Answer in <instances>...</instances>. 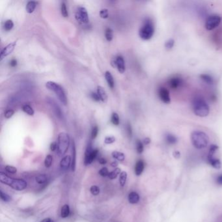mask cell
<instances>
[{
	"mask_svg": "<svg viewBox=\"0 0 222 222\" xmlns=\"http://www.w3.org/2000/svg\"><path fill=\"white\" fill-rule=\"evenodd\" d=\"M10 65L12 67H15L16 66H17V59H12V60L10 61Z\"/></svg>",
	"mask_w": 222,
	"mask_h": 222,
	"instance_id": "obj_50",
	"label": "cell"
},
{
	"mask_svg": "<svg viewBox=\"0 0 222 222\" xmlns=\"http://www.w3.org/2000/svg\"><path fill=\"white\" fill-rule=\"evenodd\" d=\"M115 141H116V137H113V136L106 137L105 140H104V143L107 145L112 144V143H114Z\"/></svg>",
	"mask_w": 222,
	"mask_h": 222,
	"instance_id": "obj_43",
	"label": "cell"
},
{
	"mask_svg": "<svg viewBox=\"0 0 222 222\" xmlns=\"http://www.w3.org/2000/svg\"><path fill=\"white\" fill-rule=\"evenodd\" d=\"M208 162L214 168L220 169L221 168V161L219 159H217V158H215L214 156H208Z\"/></svg>",
	"mask_w": 222,
	"mask_h": 222,
	"instance_id": "obj_15",
	"label": "cell"
},
{
	"mask_svg": "<svg viewBox=\"0 0 222 222\" xmlns=\"http://www.w3.org/2000/svg\"><path fill=\"white\" fill-rule=\"evenodd\" d=\"M91 98H92V99H93V100L94 101H97V102H98L100 100V97H99L98 94L97 93H92L91 94Z\"/></svg>",
	"mask_w": 222,
	"mask_h": 222,
	"instance_id": "obj_47",
	"label": "cell"
},
{
	"mask_svg": "<svg viewBox=\"0 0 222 222\" xmlns=\"http://www.w3.org/2000/svg\"><path fill=\"white\" fill-rule=\"evenodd\" d=\"M218 146L216 145H211V146H210V149H209V153H208V156H214V154H215L216 150L218 149Z\"/></svg>",
	"mask_w": 222,
	"mask_h": 222,
	"instance_id": "obj_39",
	"label": "cell"
},
{
	"mask_svg": "<svg viewBox=\"0 0 222 222\" xmlns=\"http://www.w3.org/2000/svg\"><path fill=\"white\" fill-rule=\"evenodd\" d=\"M0 196H1V199L2 201H5V202H9L11 200V197L8 195V194L3 192L2 191H1V194H0Z\"/></svg>",
	"mask_w": 222,
	"mask_h": 222,
	"instance_id": "obj_40",
	"label": "cell"
},
{
	"mask_svg": "<svg viewBox=\"0 0 222 222\" xmlns=\"http://www.w3.org/2000/svg\"><path fill=\"white\" fill-rule=\"evenodd\" d=\"M98 162L101 165H104L107 163V160L105 159V158H100V159L98 160Z\"/></svg>",
	"mask_w": 222,
	"mask_h": 222,
	"instance_id": "obj_52",
	"label": "cell"
},
{
	"mask_svg": "<svg viewBox=\"0 0 222 222\" xmlns=\"http://www.w3.org/2000/svg\"><path fill=\"white\" fill-rule=\"evenodd\" d=\"M90 192L93 196H98L100 193V188L97 186H92L90 188Z\"/></svg>",
	"mask_w": 222,
	"mask_h": 222,
	"instance_id": "obj_38",
	"label": "cell"
},
{
	"mask_svg": "<svg viewBox=\"0 0 222 222\" xmlns=\"http://www.w3.org/2000/svg\"><path fill=\"white\" fill-rule=\"evenodd\" d=\"M0 181L2 183L9 186L12 188L17 191L23 190L26 188L27 186V182L24 180L10 177L3 172L0 173Z\"/></svg>",
	"mask_w": 222,
	"mask_h": 222,
	"instance_id": "obj_1",
	"label": "cell"
},
{
	"mask_svg": "<svg viewBox=\"0 0 222 222\" xmlns=\"http://www.w3.org/2000/svg\"><path fill=\"white\" fill-rule=\"evenodd\" d=\"M97 94H98L102 102H106L108 101V94H107L105 89L102 86L97 87Z\"/></svg>",
	"mask_w": 222,
	"mask_h": 222,
	"instance_id": "obj_17",
	"label": "cell"
},
{
	"mask_svg": "<svg viewBox=\"0 0 222 222\" xmlns=\"http://www.w3.org/2000/svg\"><path fill=\"white\" fill-rule=\"evenodd\" d=\"M75 18L76 20L82 22L84 23H87L89 22V16L88 11L84 7H79L78 10L75 14Z\"/></svg>",
	"mask_w": 222,
	"mask_h": 222,
	"instance_id": "obj_10",
	"label": "cell"
},
{
	"mask_svg": "<svg viewBox=\"0 0 222 222\" xmlns=\"http://www.w3.org/2000/svg\"><path fill=\"white\" fill-rule=\"evenodd\" d=\"M46 87L48 89H49L54 92L56 94L58 97L59 100L62 103L63 105L66 106L67 104V97L65 94L64 89L62 87L59 85L57 83L52 81H49L46 82Z\"/></svg>",
	"mask_w": 222,
	"mask_h": 222,
	"instance_id": "obj_5",
	"label": "cell"
},
{
	"mask_svg": "<svg viewBox=\"0 0 222 222\" xmlns=\"http://www.w3.org/2000/svg\"><path fill=\"white\" fill-rule=\"evenodd\" d=\"M112 122L116 126H118L120 124L119 117L117 113H113L112 116Z\"/></svg>",
	"mask_w": 222,
	"mask_h": 222,
	"instance_id": "obj_32",
	"label": "cell"
},
{
	"mask_svg": "<svg viewBox=\"0 0 222 222\" xmlns=\"http://www.w3.org/2000/svg\"><path fill=\"white\" fill-rule=\"evenodd\" d=\"M191 141L194 147L197 149H202L208 145L209 137L204 132L195 130L191 134Z\"/></svg>",
	"mask_w": 222,
	"mask_h": 222,
	"instance_id": "obj_2",
	"label": "cell"
},
{
	"mask_svg": "<svg viewBox=\"0 0 222 222\" xmlns=\"http://www.w3.org/2000/svg\"><path fill=\"white\" fill-rule=\"evenodd\" d=\"M70 214V208L68 205H65L63 206L61 208V216L63 218H66L68 217Z\"/></svg>",
	"mask_w": 222,
	"mask_h": 222,
	"instance_id": "obj_25",
	"label": "cell"
},
{
	"mask_svg": "<svg viewBox=\"0 0 222 222\" xmlns=\"http://www.w3.org/2000/svg\"><path fill=\"white\" fill-rule=\"evenodd\" d=\"M136 150L137 153L139 154H141L143 152V143L140 140H137L136 141Z\"/></svg>",
	"mask_w": 222,
	"mask_h": 222,
	"instance_id": "obj_37",
	"label": "cell"
},
{
	"mask_svg": "<svg viewBox=\"0 0 222 222\" xmlns=\"http://www.w3.org/2000/svg\"><path fill=\"white\" fill-rule=\"evenodd\" d=\"M76 145L74 141H72V170L74 171L76 169Z\"/></svg>",
	"mask_w": 222,
	"mask_h": 222,
	"instance_id": "obj_18",
	"label": "cell"
},
{
	"mask_svg": "<svg viewBox=\"0 0 222 222\" xmlns=\"http://www.w3.org/2000/svg\"><path fill=\"white\" fill-rule=\"evenodd\" d=\"M14 113V111L13 109H8L5 112L4 116H5L6 119H9L11 117H13Z\"/></svg>",
	"mask_w": 222,
	"mask_h": 222,
	"instance_id": "obj_46",
	"label": "cell"
},
{
	"mask_svg": "<svg viewBox=\"0 0 222 222\" xmlns=\"http://www.w3.org/2000/svg\"><path fill=\"white\" fill-rule=\"evenodd\" d=\"M158 96L160 100L165 104H169L171 102V97H170L169 91L164 87H161L158 89Z\"/></svg>",
	"mask_w": 222,
	"mask_h": 222,
	"instance_id": "obj_12",
	"label": "cell"
},
{
	"mask_svg": "<svg viewBox=\"0 0 222 222\" xmlns=\"http://www.w3.org/2000/svg\"><path fill=\"white\" fill-rule=\"evenodd\" d=\"M192 109L194 114L200 117H207L210 113L209 106L202 98L194 99L192 103Z\"/></svg>",
	"mask_w": 222,
	"mask_h": 222,
	"instance_id": "obj_3",
	"label": "cell"
},
{
	"mask_svg": "<svg viewBox=\"0 0 222 222\" xmlns=\"http://www.w3.org/2000/svg\"><path fill=\"white\" fill-rule=\"evenodd\" d=\"M221 22V17L218 14L210 16L205 22V27L208 31H212L218 26Z\"/></svg>",
	"mask_w": 222,
	"mask_h": 222,
	"instance_id": "obj_7",
	"label": "cell"
},
{
	"mask_svg": "<svg viewBox=\"0 0 222 222\" xmlns=\"http://www.w3.org/2000/svg\"><path fill=\"white\" fill-rule=\"evenodd\" d=\"M168 85L172 89H177L183 84V80L180 76H174L168 80Z\"/></svg>",
	"mask_w": 222,
	"mask_h": 222,
	"instance_id": "obj_13",
	"label": "cell"
},
{
	"mask_svg": "<svg viewBox=\"0 0 222 222\" xmlns=\"http://www.w3.org/2000/svg\"><path fill=\"white\" fill-rule=\"evenodd\" d=\"M50 150L51 151H55V150H57V143L52 142L50 145Z\"/></svg>",
	"mask_w": 222,
	"mask_h": 222,
	"instance_id": "obj_48",
	"label": "cell"
},
{
	"mask_svg": "<svg viewBox=\"0 0 222 222\" xmlns=\"http://www.w3.org/2000/svg\"><path fill=\"white\" fill-rule=\"evenodd\" d=\"M200 78L205 83L208 85H213L214 83V80L212 76L208 74H202L200 75Z\"/></svg>",
	"mask_w": 222,
	"mask_h": 222,
	"instance_id": "obj_20",
	"label": "cell"
},
{
	"mask_svg": "<svg viewBox=\"0 0 222 222\" xmlns=\"http://www.w3.org/2000/svg\"><path fill=\"white\" fill-rule=\"evenodd\" d=\"M99 174L102 176V177H106V176H108L109 175V171H108V169L107 168H102L100 171H99Z\"/></svg>",
	"mask_w": 222,
	"mask_h": 222,
	"instance_id": "obj_44",
	"label": "cell"
},
{
	"mask_svg": "<svg viewBox=\"0 0 222 222\" xmlns=\"http://www.w3.org/2000/svg\"><path fill=\"white\" fill-rule=\"evenodd\" d=\"M16 45H17V41H14L13 42L10 43V44L4 48L2 50L1 54H0V59H1V61H2L4 58L13 52L15 48Z\"/></svg>",
	"mask_w": 222,
	"mask_h": 222,
	"instance_id": "obj_14",
	"label": "cell"
},
{
	"mask_svg": "<svg viewBox=\"0 0 222 222\" xmlns=\"http://www.w3.org/2000/svg\"><path fill=\"white\" fill-rule=\"evenodd\" d=\"M22 110L26 113H27V115H29V116H33L34 115V113H35L33 109L31 108V107L29 105H27V104L23 106Z\"/></svg>",
	"mask_w": 222,
	"mask_h": 222,
	"instance_id": "obj_28",
	"label": "cell"
},
{
	"mask_svg": "<svg viewBox=\"0 0 222 222\" xmlns=\"http://www.w3.org/2000/svg\"><path fill=\"white\" fill-rule=\"evenodd\" d=\"M154 33V26L151 20L146 19L143 25L140 28L139 31V35L141 39L144 41L150 40Z\"/></svg>",
	"mask_w": 222,
	"mask_h": 222,
	"instance_id": "obj_4",
	"label": "cell"
},
{
	"mask_svg": "<svg viewBox=\"0 0 222 222\" xmlns=\"http://www.w3.org/2000/svg\"><path fill=\"white\" fill-rule=\"evenodd\" d=\"M145 168V163L144 162L140 160L136 162V166H135V173L137 176H140L143 171Z\"/></svg>",
	"mask_w": 222,
	"mask_h": 222,
	"instance_id": "obj_16",
	"label": "cell"
},
{
	"mask_svg": "<svg viewBox=\"0 0 222 222\" xmlns=\"http://www.w3.org/2000/svg\"><path fill=\"white\" fill-rule=\"evenodd\" d=\"M57 152L59 156H63L66 153L70 144V137L65 132H61L57 137Z\"/></svg>",
	"mask_w": 222,
	"mask_h": 222,
	"instance_id": "obj_6",
	"label": "cell"
},
{
	"mask_svg": "<svg viewBox=\"0 0 222 222\" xmlns=\"http://www.w3.org/2000/svg\"><path fill=\"white\" fill-rule=\"evenodd\" d=\"M105 78H106V80L107 82H108V84L109 88L113 89L115 85V82H114L113 77L112 76V74H111L109 71H106V72H105Z\"/></svg>",
	"mask_w": 222,
	"mask_h": 222,
	"instance_id": "obj_22",
	"label": "cell"
},
{
	"mask_svg": "<svg viewBox=\"0 0 222 222\" xmlns=\"http://www.w3.org/2000/svg\"><path fill=\"white\" fill-rule=\"evenodd\" d=\"M150 143V139L149 137H146L143 140V143L145 145H149Z\"/></svg>",
	"mask_w": 222,
	"mask_h": 222,
	"instance_id": "obj_54",
	"label": "cell"
},
{
	"mask_svg": "<svg viewBox=\"0 0 222 222\" xmlns=\"http://www.w3.org/2000/svg\"><path fill=\"white\" fill-rule=\"evenodd\" d=\"M52 162H53L52 156L50 155V154L49 155H47L45 160V165L46 166V168H50L51 164H52Z\"/></svg>",
	"mask_w": 222,
	"mask_h": 222,
	"instance_id": "obj_35",
	"label": "cell"
},
{
	"mask_svg": "<svg viewBox=\"0 0 222 222\" xmlns=\"http://www.w3.org/2000/svg\"><path fill=\"white\" fill-rule=\"evenodd\" d=\"M126 179H127V173L126 171H122L120 174V177H119V183L121 186H124Z\"/></svg>",
	"mask_w": 222,
	"mask_h": 222,
	"instance_id": "obj_30",
	"label": "cell"
},
{
	"mask_svg": "<svg viewBox=\"0 0 222 222\" xmlns=\"http://www.w3.org/2000/svg\"><path fill=\"white\" fill-rule=\"evenodd\" d=\"M216 183L218 185L222 186V175H220V176H218L217 177Z\"/></svg>",
	"mask_w": 222,
	"mask_h": 222,
	"instance_id": "obj_51",
	"label": "cell"
},
{
	"mask_svg": "<svg viewBox=\"0 0 222 222\" xmlns=\"http://www.w3.org/2000/svg\"><path fill=\"white\" fill-rule=\"evenodd\" d=\"M165 140H166V141H167L168 143L169 144V145L175 144L178 141L177 137L174 136V135H173V134H168L166 135Z\"/></svg>",
	"mask_w": 222,
	"mask_h": 222,
	"instance_id": "obj_24",
	"label": "cell"
},
{
	"mask_svg": "<svg viewBox=\"0 0 222 222\" xmlns=\"http://www.w3.org/2000/svg\"><path fill=\"white\" fill-rule=\"evenodd\" d=\"M35 179H36V182L38 184H42L45 183L47 181L48 177L46 174H41V175H39L38 176H37L36 178H35Z\"/></svg>",
	"mask_w": 222,
	"mask_h": 222,
	"instance_id": "obj_27",
	"label": "cell"
},
{
	"mask_svg": "<svg viewBox=\"0 0 222 222\" xmlns=\"http://www.w3.org/2000/svg\"><path fill=\"white\" fill-rule=\"evenodd\" d=\"M111 165H112V167H113V168H116L117 166L118 165V162H116V161H114V162H112V164H111Z\"/></svg>",
	"mask_w": 222,
	"mask_h": 222,
	"instance_id": "obj_56",
	"label": "cell"
},
{
	"mask_svg": "<svg viewBox=\"0 0 222 222\" xmlns=\"http://www.w3.org/2000/svg\"><path fill=\"white\" fill-rule=\"evenodd\" d=\"M140 201V196L139 194L135 192H130L128 195V201L131 204L137 203Z\"/></svg>",
	"mask_w": 222,
	"mask_h": 222,
	"instance_id": "obj_21",
	"label": "cell"
},
{
	"mask_svg": "<svg viewBox=\"0 0 222 222\" xmlns=\"http://www.w3.org/2000/svg\"><path fill=\"white\" fill-rule=\"evenodd\" d=\"M100 17L103 19H106V18H108V17H109V14H108V10L106 9H102L100 12Z\"/></svg>",
	"mask_w": 222,
	"mask_h": 222,
	"instance_id": "obj_42",
	"label": "cell"
},
{
	"mask_svg": "<svg viewBox=\"0 0 222 222\" xmlns=\"http://www.w3.org/2000/svg\"><path fill=\"white\" fill-rule=\"evenodd\" d=\"M14 27V23L11 20H7L4 23V29L5 31H11Z\"/></svg>",
	"mask_w": 222,
	"mask_h": 222,
	"instance_id": "obj_31",
	"label": "cell"
},
{
	"mask_svg": "<svg viewBox=\"0 0 222 222\" xmlns=\"http://www.w3.org/2000/svg\"><path fill=\"white\" fill-rule=\"evenodd\" d=\"M174 45H175V41L173 40V39H170L169 40H168L167 41L165 42V48L166 50H169L172 49Z\"/></svg>",
	"mask_w": 222,
	"mask_h": 222,
	"instance_id": "obj_34",
	"label": "cell"
},
{
	"mask_svg": "<svg viewBox=\"0 0 222 222\" xmlns=\"http://www.w3.org/2000/svg\"><path fill=\"white\" fill-rule=\"evenodd\" d=\"M112 65L113 67H116L118 71L122 74L125 72V63L123 57L122 56H118L112 61Z\"/></svg>",
	"mask_w": 222,
	"mask_h": 222,
	"instance_id": "obj_11",
	"label": "cell"
},
{
	"mask_svg": "<svg viewBox=\"0 0 222 222\" xmlns=\"http://www.w3.org/2000/svg\"><path fill=\"white\" fill-rule=\"evenodd\" d=\"M71 162V158L70 156H66L61 160L60 165L61 168L63 169H68L70 168Z\"/></svg>",
	"mask_w": 222,
	"mask_h": 222,
	"instance_id": "obj_19",
	"label": "cell"
},
{
	"mask_svg": "<svg viewBox=\"0 0 222 222\" xmlns=\"http://www.w3.org/2000/svg\"><path fill=\"white\" fill-rule=\"evenodd\" d=\"M180 153L179 151H177H177H175L173 153V156L175 158H177V159H178V158L180 157Z\"/></svg>",
	"mask_w": 222,
	"mask_h": 222,
	"instance_id": "obj_53",
	"label": "cell"
},
{
	"mask_svg": "<svg viewBox=\"0 0 222 222\" xmlns=\"http://www.w3.org/2000/svg\"><path fill=\"white\" fill-rule=\"evenodd\" d=\"M112 154V157L114 158V159H116L120 162L124 161L125 159V154L122 153L118 152V151H113Z\"/></svg>",
	"mask_w": 222,
	"mask_h": 222,
	"instance_id": "obj_26",
	"label": "cell"
},
{
	"mask_svg": "<svg viewBox=\"0 0 222 222\" xmlns=\"http://www.w3.org/2000/svg\"><path fill=\"white\" fill-rule=\"evenodd\" d=\"M126 130H127V133L128 134L129 137L132 136V126L130 125V123H128L127 125H126Z\"/></svg>",
	"mask_w": 222,
	"mask_h": 222,
	"instance_id": "obj_49",
	"label": "cell"
},
{
	"mask_svg": "<svg viewBox=\"0 0 222 222\" xmlns=\"http://www.w3.org/2000/svg\"><path fill=\"white\" fill-rule=\"evenodd\" d=\"M61 14H62L63 17H69V13H68V11H67L66 5L65 3H64V2H63L61 3Z\"/></svg>",
	"mask_w": 222,
	"mask_h": 222,
	"instance_id": "obj_36",
	"label": "cell"
},
{
	"mask_svg": "<svg viewBox=\"0 0 222 222\" xmlns=\"http://www.w3.org/2000/svg\"><path fill=\"white\" fill-rule=\"evenodd\" d=\"M105 37L106 40L108 41H112L113 39V31L112 29L110 28H106L105 31Z\"/></svg>",
	"mask_w": 222,
	"mask_h": 222,
	"instance_id": "obj_33",
	"label": "cell"
},
{
	"mask_svg": "<svg viewBox=\"0 0 222 222\" xmlns=\"http://www.w3.org/2000/svg\"><path fill=\"white\" fill-rule=\"evenodd\" d=\"M98 153V149H93L92 146H91V145H88L85 153V160H84L85 165H88L92 163L93 160L97 156Z\"/></svg>",
	"mask_w": 222,
	"mask_h": 222,
	"instance_id": "obj_9",
	"label": "cell"
},
{
	"mask_svg": "<svg viewBox=\"0 0 222 222\" xmlns=\"http://www.w3.org/2000/svg\"><path fill=\"white\" fill-rule=\"evenodd\" d=\"M98 133V128L97 126H95L92 129V132H91V137L92 139H95L97 137Z\"/></svg>",
	"mask_w": 222,
	"mask_h": 222,
	"instance_id": "obj_45",
	"label": "cell"
},
{
	"mask_svg": "<svg viewBox=\"0 0 222 222\" xmlns=\"http://www.w3.org/2000/svg\"><path fill=\"white\" fill-rule=\"evenodd\" d=\"M36 6H37V3L35 2L31 1V2H27V5H26V7L27 13H33L35 8H36Z\"/></svg>",
	"mask_w": 222,
	"mask_h": 222,
	"instance_id": "obj_23",
	"label": "cell"
},
{
	"mask_svg": "<svg viewBox=\"0 0 222 222\" xmlns=\"http://www.w3.org/2000/svg\"><path fill=\"white\" fill-rule=\"evenodd\" d=\"M47 102L50 106L51 110L53 111L55 116H56L59 119H60L61 121L64 120L65 117H64V115H63V112H62L60 106L57 104V102H55L54 99L51 98H47Z\"/></svg>",
	"mask_w": 222,
	"mask_h": 222,
	"instance_id": "obj_8",
	"label": "cell"
},
{
	"mask_svg": "<svg viewBox=\"0 0 222 222\" xmlns=\"http://www.w3.org/2000/svg\"><path fill=\"white\" fill-rule=\"evenodd\" d=\"M5 170L8 173H11V174H15L17 172V169L13 167V166H11V165H7L5 167Z\"/></svg>",
	"mask_w": 222,
	"mask_h": 222,
	"instance_id": "obj_41",
	"label": "cell"
},
{
	"mask_svg": "<svg viewBox=\"0 0 222 222\" xmlns=\"http://www.w3.org/2000/svg\"><path fill=\"white\" fill-rule=\"evenodd\" d=\"M121 169L120 168H116L113 171H112V172H110L108 175V177L110 178V179H115L118 176V175L121 174Z\"/></svg>",
	"mask_w": 222,
	"mask_h": 222,
	"instance_id": "obj_29",
	"label": "cell"
},
{
	"mask_svg": "<svg viewBox=\"0 0 222 222\" xmlns=\"http://www.w3.org/2000/svg\"><path fill=\"white\" fill-rule=\"evenodd\" d=\"M41 222H54V220H52L50 218H45L44 220H42L41 221Z\"/></svg>",
	"mask_w": 222,
	"mask_h": 222,
	"instance_id": "obj_55",
	"label": "cell"
}]
</instances>
